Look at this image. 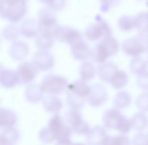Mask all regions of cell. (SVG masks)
I'll return each instance as SVG.
<instances>
[{
    "mask_svg": "<svg viewBox=\"0 0 148 145\" xmlns=\"http://www.w3.org/2000/svg\"><path fill=\"white\" fill-rule=\"evenodd\" d=\"M107 99V93L102 85L97 83L91 86V91L88 97L89 104L94 107H99Z\"/></svg>",
    "mask_w": 148,
    "mask_h": 145,
    "instance_id": "cell-13",
    "label": "cell"
},
{
    "mask_svg": "<svg viewBox=\"0 0 148 145\" xmlns=\"http://www.w3.org/2000/svg\"><path fill=\"white\" fill-rule=\"evenodd\" d=\"M128 82V77L123 70H118L112 77L110 83L115 89H120L125 87Z\"/></svg>",
    "mask_w": 148,
    "mask_h": 145,
    "instance_id": "cell-26",
    "label": "cell"
},
{
    "mask_svg": "<svg viewBox=\"0 0 148 145\" xmlns=\"http://www.w3.org/2000/svg\"><path fill=\"white\" fill-rule=\"evenodd\" d=\"M131 121L133 128L137 131H144L148 125V118L144 114L141 112L136 114L131 118Z\"/></svg>",
    "mask_w": 148,
    "mask_h": 145,
    "instance_id": "cell-29",
    "label": "cell"
},
{
    "mask_svg": "<svg viewBox=\"0 0 148 145\" xmlns=\"http://www.w3.org/2000/svg\"><path fill=\"white\" fill-rule=\"evenodd\" d=\"M17 117L12 111L7 109H1V127L4 129L12 128L16 122Z\"/></svg>",
    "mask_w": 148,
    "mask_h": 145,
    "instance_id": "cell-23",
    "label": "cell"
},
{
    "mask_svg": "<svg viewBox=\"0 0 148 145\" xmlns=\"http://www.w3.org/2000/svg\"><path fill=\"white\" fill-rule=\"evenodd\" d=\"M43 91L40 85L36 83L31 84L26 89V99L31 103L39 102L43 97Z\"/></svg>",
    "mask_w": 148,
    "mask_h": 145,
    "instance_id": "cell-22",
    "label": "cell"
},
{
    "mask_svg": "<svg viewBox=\"0 0 148 145\" xmlns=\"http://www.w3.org/2000/svg\"><path fill=\"white\" fill-rule=\"evenodd\" d=\"M0 81L1 85L8 88L14 87L19 83L16 72L2 66L1 67Z\"/></svg>",
    "mask_w": 148,
    "mask_h": 145,
    "instance_id": "cell-17",
    "label": "cell"
},
{
    "mask_svg": "<svg viewBox=\"0 0 148 145\" xmlns=\"http://www.w3.org/2000/svg\"><path fill=\"white\" fill-rule=\"evenodd\" d=\"M96 19L95 22L89 25L85 32L86 38L92 42L111 36V29L108 24L100 16H98Z\"/></svg>",
    "mask_w": 148,
    "mask_h": 145,
    "instance_id": "cell-6",
    "label": "cell"
},
{
    "mask_svg": "<svg viewBox=\"0 0 148 145\" xmlns=\"http://www.w3.org/2000/svg\"><path fill=\"white\" fill-rule=\"evenodd\" d=\"M84 145V144H81V143H77V144H72V145Z\"/></svg>",
    "mask_w": 148,
    "mask_h": 145,
    "instance_id": "cell-41",
    "label": "cell"
},
{
    "mask_svg": "<svg viewBox=\"0 0 148 145\" xmlns=\"http://www.w3.org/2000/svg\"><path fill=\"white\" fill-rule=\"evenodd\" d=\"M33 64L38 70L48 71L53 68L54 59L53 56L48 51H39L34 56Z\"/></svg>",
    "mask_w": 148,
    "mask_h": 145,
    "instance_id": "cell-12",
    "label": "cell"
},
{
    "mask_svg": "<svg viewBox=\"0 0 148 145\" xmlns=\"http://www.w3.org/2000/svg\"><path fill=\"white\" fill-rule=\"evenodd\" d=\"M39 139L45 143H51L55 140L54 137L48 127L42 129L39 133Z\"/></svg>",
    "mask_w": 148,
    "mask_h": 145,
    "instance_id": "cell-38",
    "label": "cell"
},
{
    "mask_svg": "<svg viewBox=\"0 0 148 145\" xmlns=\"http://www.w3.org/2000/svg\"><path fill=\"white\" fill-rule=\"evenodd\" d=\"M19 133L14 127L6 128L2 131L1 134V138H2L7 142L14 145L19 140Z\"/></svg>",
    "mask_w": 148,
    "mask_h": 145,
    "instance_id": "cell-31",
    "label": "cell"
},
{
    "mask_svg": "<svg viewBox=\"0 0 148 145\" xmlns=\"http://www.w3.org/2000/svg\"><path fill=\"white\" fill-rule=\"evenodd\" d=\"M19 29L23 36L29 39L37 36L40 32L38 21L32 19H25L22 23Z\"/></svg>",
    "mask_w": 148,
    "mask_h": 145,
    "instance_id": "cell-15",
    "label": "cell"
},
{
    "mask_svg": "<svg viewBox=\"0 0 148 145\" xmlns=\"http://www.w3.org/2000/svg\"><path fill=\"white\" fill-rule=\"evenodd\" d=\"M125 117L118 109H108L104 114V125L108 129L119 131Z\"/></svg>",
    "mask_w": 148,
    "mask_h": 145,
    "instance_id": "cell-11",
    "label": "cell"
},
{
    "mask_svg": "<svg viewBox=\"0 0 148 145\" xmlns=\"http://www.w3.org/2000/svg\"><path fill=\"white\" fill-rule=\"evenodd\" d=\"M45 108L48 112L58 113L61 109L62 103L59 98L53 95H49L45 98L43 102Z\"/></svg>",
    "mask_w": 148,
    "mask_h": 145,
    "instance_id": "cell-25",
    "label": "cell"
},
{
    "mask_svg": "<svg viewBox=\"0 0 148 145\" xmlns=\"http://www.w3.org/2000/svg\"><path fill=\"white\" fill-rule=\"evenodd\" d=\"M139 1H141V0H139Z\"/></svg>",
    "mask_w": 148,
    "mask_h": 145,
    "instance_id": "cell-46",
    "label": "cell"
},
{
    "mask_svg": "<svg viewBox=\"0 0 148 145\" xmlns=\"http://www.w3.org/2000/svg\"><path fill=\"white\" fill-rule=\"evenodd\" d=\"M54 36L48 32H40L35 40V45L39 51H47L53 44Z\"/></svg>",
    "mask_w": 148,
    "mask_h": 145,
    "instance_id": "cell-21",
    "label": "cell"
},
{
    "mask_svg": "<svg viewBox=\"0 0 148 145\" xmlns=\"http://www.w3.org/2000/svg\"><path fill=\"white\" fill-rule=\"evenodd\" d=\"M66 3L67 0H49L47 5L53 10H61L65 7Z\"/></svg>",
    "mask_w": 148,
    "mask_h": 145,
    "instance_id": "cell-39",
    "label": "cell"
},
{
    "mask_svg": "<svg viewBox=\"0 0 148 145\" xmlns=\"http://www.w3.org/2000/svg\"><path fill=\"white\" fill-rule=\"evenodd\" d=\"M91 51L88 44L83 40L72 46V56L79 61H86L91 57Z\"/></svg>",
    "mask_w": 148,
    "mask_h": 145,
    "instance_id": "cell-16",
    "label": "cell"
},
{
    "mask_svg": "<svg viewBox=\"0 0 148 145\" xmlns=\"http://www.w3.org/2000/svg\"><path fill=\"white\" fill-rule=\"evenodd\" d=\"M38 69L33 62H25L20 64L16 70L19 83L26 85L31 83L36 77Z\"/></svg>",
    "mask_w": 148,
    "mask_h": 145,
    "instance_id": "cell-10",
    "label": "cell"
},
{
    "mask_svg": "<svg viewBox=\"0 0 148 145\" xmlns=\"http://www.w3.org/2000/svg\"><path fill=\"white\" fill-rule=\"evenodd\" d=\"M54 38L61 42L71 45L83 40V36L77 29L66 26H58L53 32Z\"/></svg>",
    "mask_w": 148,
    "mask_h": 145,
    "instance_id": "cell-7",
    "label": "cell"
},
{
    "mask_svg": "<svg viewBox=\"0 0 148 145\" xmlns=\"http://www.w3.org/2000/svg\"><path fill=\"white\" fill-rule=\"evenodd\" d=\"M131 100V96L127 92L121 91L116 95L114 100V104L116 108L123 109L130 105Z\"/></svg>",
    "mask_w": 148,
    "mask_h": 145,
    "instance_id": "cell-28",
    "label": "cell"
},
{
    "mask_svg": "<svg viewBox=\"0 0 148 145\" xmlns=\"http://www.w3.org/2000/svg\"><path fill=\"white\" fill-rule=\"evenodd\" d=\"M128 137L124 135L106 136L101 145H130Z\"/></svg>",
    "mask_w": 148,
    "mask_h": 145,
    "instance_id": "cell-30",
    "label": "cell"
},
{
    "mask_svg": "<svg viewBox=\"0 0 148 145\" xmlns=\"http://www.w3.org/2000/svg\"><path fill=\"white\" fill-rule=\"evenodd\" d=\"M54 11L49 7H45L39 11L38 23L40 32H48L53 34L54 30L58 26L56 15Z\"/></svg>",
    "mask_w": 148,
    "mask_h": 145,
    "instance_id": "cell-8",
    "label": "cell"
},
{
    "mask_svg": "<svg viewBox=\"0 0 148 145\" xmlns=\"http://www.w3.org/2000/svg\"><path fill=\"white\" fill-rule=\"evenodd\" d=\"M67 91L73 93L75 95L84 98L89 97L91 91V86H89L88 83L83 81H77L73 83L69 84L67 86Z\"/></svg>",
    "mask_w": 148,
    "mask_h": 145,
    "instance_id": "cell-19",
    "label": "cell"
},
{
    "mask_svg": "<svg viewBox=\"0 0 148 145\" xmlns=\"http://www.w3.org/2000/svg\"><path fill=\"white\" fill-rule=\"evenodd\" d=\"M39 1H40L41 2H42V3H45V2H47V0H39Z\"/></svg>",
    "mask_w": 148,
    "mask_h": 145,
    "instance_id": "cell-42",
    "label": "cell"
},
{
    "mask_svg": "<svg viewBox=\"0 0 148 145\" xmlns=\"http://www.w3.org/2000/svg\"><path fill=\"white\" fill-rule=\"evenodd\" d=\"M0 12L3 18L12 23H16L26 14L27 5L25 1L1 0Z\"/></svg>",
    "mask_w": 148,
    "mask_h": 145,
    "instance_id": "cell-2",
    "label": "cell"
},
{
    "mask_svg": "<svg viewBox=\"0 0 148 145\" xmlns=\"http://www.w3.org/2000/svg\"><path fill=\"white\" fill-rule=\"evenodd\" d=\"M65 120L69 124L72 131L79 134H88L90 128L89 125L85 122L78 109H72L65 115Z\"/></svg>",
    "mask_w": 148,
    "mask_h": 145,
    "instance_id": "cell-9",
    "label": "cell"
},
{
    "mask_svg": "<svg viewBox=\"0 0 148 145\" xmlns=\"http://www.w3.org/2000/svg\"><path fill=\"white\" fill-rule=\"evenodd\" d=\"M118 70V67L115 63L107 62L102 64L98 68L97 72L98 77L102 81L110 83L112 77Z\"/></svg>",
    "mask_w": 148,
    "mask_h": 145,
    "instance_id": "cell-18",
    "label": "cell"
},
{
    "mask_svg": "<svg viewBox=\"0 0 148 145\" xmlns=\"http://www.w3.org/2000/svg\"><path fill=\"white\" fill-rule=\"evenodd\" d=\"M101 1V11L106 13L110 11L112 8L116 6L120 0H100Z\"/></svg>",
    "mask_w": 148,
    "mask_h": 145,
    "instance_id": "cell-36",
    "label": "cell"
},
{
    "mask_svg": "<svg viewBox=\"0 0 148 145\" xmlns=\"http://www.w3.org/2000/svg\"><path fill=\"white\" fill-rule=\"evenodd\" d=\"M147 64H148V58H147Z\"/></svg>",
    "mask_w": 148,
    "mask_h": 145,
    "instance_id": "cell-45",
    "label": "cell"
},
{
    "mask_svg": "<svg viewBox=\"0 0 148 145\" xmlns=\"http://www.w3.org/2000/svg\"><path fill=\"white\" fill-rule=\"evenodd\" d=\"M48 128L55 140L58 141V145H70L72 144L71 139L72 131L69 126L64 123L61 116H53L49 121Z\"/></svg>",
    "mask_w": 148,
    "mask_h": 145,
    "instance_id": "cell-4",
    "label": "cell"
},
{
    "mask_svg": "<svg viewBox=\"0 0 148 145\" xmlns=\"http://www.w3.org/2000/svg\"><path fill=\"white\" fill-rule=\"evenodd\" d=\"M18 1H25V2L26 0H18Z\"/></svg>",
    "mask_w": 148,
    "mask_h": 145,
    "instance_id": "cell-44",
    "label": "cell"
},
{
    "mask_svg": "<svg viewBox=\"0 0 148 145\" xmlns=\"http://www.w3.org/2000/svg\"><path fill=\"white\" fill-rule=\"evenodd\" d=\"M20 29L16 26L10 25L4 28L2 36L5 39L8 41H14L19 36Z\"/></svg>",
    "mask_w": 148,
    "mask_h": 145,
    "instance_id": "cell-32",
    "label": "cell"
},
{
    "mask_svg": "<svg viewBox=\"0 0 148 145\" xmlns=\"http://www.w3.org/2000/svg\"><path fill=\"white\" fill-rule=\"evenodd\" d=\"M106 136V131L103 127L97 126L90 129L86 140L89 145H101Z\"/></svg>",
    "mask_w": 148,
    "mask_h": 145,
    "instance_id": "cell-20",
    "label": "cell"
},
{
    "mask_svg": "<svg viewBox=\"0 0 148 145\" xmlns=\"http://www.w3.org/2000/svg\"><path fill=\"white\" fill-rule=\"evenodd\" d=\"M119 48V44L115 38L107 36L91 49V57L96 63L102 64L109 57L116 54Z\"/></svg>",
    "mask_w": 148,
    "mask_h": 145,
    "instance_id": "cell-1",
    "label": "cell"
},
{
    "mask_svg": "<svg viewBox=\"0 0 148 145\" xmlns=\"http://www.w3.org/2000/svg\"><path fill=\"white\" fill-rule=\"evenodd\" d=\"M147 62L140 57L133 58L130 63V69L133 74L139 75L147 70Z\"/></svg>",
    "mask_w": 148,
    "mask_h": 145,
    "instance_id": "cell-27",
    "label": "cell"
},
{
    "mask_svg": "<svg viewBox=\"0 0 148 145\" xmlns=\"http://www.w3.org/2000/svg\"></svg>",
    "mask_w": 148,
    "mask_h": 145,
    "instance_id": "cell-47",
    "label": "cell"
},
{
    "mask_svg": "<svg viewBox=\"0 0 148 145\" xmlns=\"http://www.w3.org/2000/svg\"><path fill=\"white\" fill-rule=\"evenodd\" d=\"M67 103L72 108L79 109L81 108L85 102V99L82 98L73 93L67 91Z\"/></svg>",
    "mask_w": 148,
    "mask_h": 145,
    "instance_id": "cell-33",
    "label": "cell"
},
{
    "mask_svg": "<svg viewBox=\"0 0 148 145\" xmlns=\"http://www.w3.org/2000/svg\"><path fill=\"white\" fill-rule=\"evenodd\" d=\"M145 34H148V27L147 29V31H146V32H145Z\"/></svg>",
    "mask_w": 148,
    "mask_h": 145,
    "instance_id": "cell-43",
    "label": "cell"
},
{
    "mask_svg": "<svg viewBox=\"0 0 148 145\" xmlns=\"http://www.w3.org/2000/svg\"><path fill=\"white\" fill-rule=\"evenodd\" d=\"M119 29L123 31H130L134 28V17L129 15H123L118 20Z\"/></svg>",
    "mask_w": 148,
    "mask_h": 145,
    "instance_id": "cell-34",
    "label": "cell"
},
{
    "mask_svg": "<svg viewBox=\"0 0 148 145\" xmlns=\"http://www.w3.org/2000/svg\"><path fill=\"white\" fill-rule=\"evenodd\" d=\"M136 106L140 110L144 112H148V92L141 94L136 101Z\"/></svg>",
    "mask_w": 148,
    "mask_h": 145,
    "instance_id": "cell-35",
    "label": "cell"
},
{
    "mask_svg": "<svg viewBox=\"0 0 148 145\" xmlns=\"http://www.w3.org/2000/svg\"><path fill=\"white\" fill-rule=\"evenodd\" d=\"M121 47L123 52L127 56L133 58L139 57L148 52V35L139 32L135 36L124 40Z\"/></svg>",
    "mask_w": 148,
    "mask_h": 145,
    "instance_id": "cell-3",
    "label": "cell"
},
{
    "mask_svg": "<svg viewBox=\"0 0 148 145\" xmlns=\"http://www.w3.org/2000/svg\"><path fill=\"white\" fill-rule=\"evenodd\" d=\"M68 85V81L65 78L54 74L46 75L40 85L44 92L53 96L62 93Z\"/></svg>",
    "mask_w": 148,
    "mask_h": 145,
    "instance_id": "cell-5",
    "label": "cell"
},
{
    "mask_svg": "<svg viewBox=\"0 0 148 145\" xmlns=\"http://www.w3.org/2000/svg\"><path fill=\"white\" fill-rule=\"evenodd\" d=\"M97 73L96 69L94 65L90 62L85 61L80 66L79 75L82 81L86 82L92 80Z\"/></svg>",
    "mask_w": 148,
    "mask_h": 145,
    "instance_id": "cell-24",
    "label": "cell"
},
{
    "mask_svg": "<svg viewBox=\"0 0 148 145\" xmlns=\"http://www.w3.org/2000/svg\"><path fill=\"white\" fill-rule=\"evenodd\" d=\"M9 53L11 58L15 61H22L29 54V47L23 41H16L11 45Z\"/></svg>",
    "mask_w": 148,
    "mask_h": 145,
    "instance_id": "cell-14",
    "label": "cell"
},
{
    "mask_svg": "<svg viewBox=\"0 0 148 145\" xmlns=\"http://www.w3.org/2000/svg\"><path fill=\"white\" fill-rule=\"evenodd\" d=\"M136 83L141 89L148 90V70L138 75Z\"/></svg>",
    "mask_w": 148,
    "mask_h": 145,
    "instance_id": "cell-37",
    "label": "cell"
},
{
    "mask_svg": "<svg viewBox=\"0 0 148 145\" xmlns=\"http://www.w3.org/2000/svg\"><path fill=\"white\" fill-rule=\"evenodd\" d=\"M132 145H148V136L143 133L136 134L132 140Z\"/></svg>",
    "mask_w": 148,
    "mask_h": 145,
    "instance_id": "cell-40",
    "label": "cell"
}]
</instances>
